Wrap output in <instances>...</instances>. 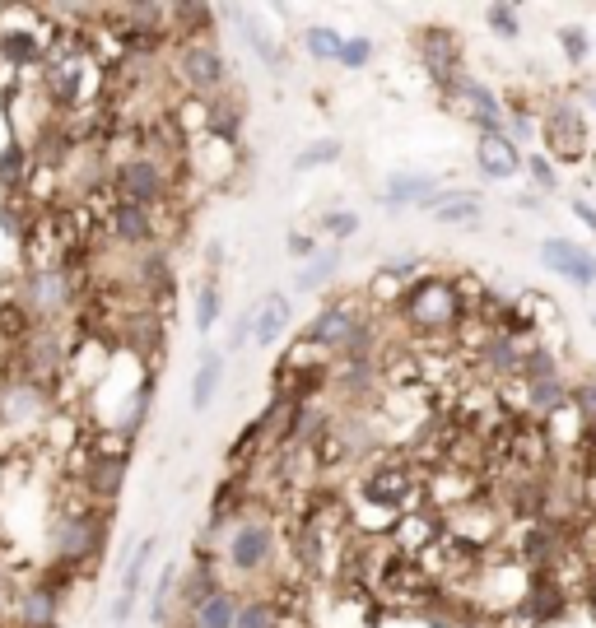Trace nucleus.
<instances>
[{
    "instance_id": "nucleus-1",
    "label": "nucleus",
    "mask_w": 596,
    "mask_h": 628,
    "mask_svg": "<svg viewBox=\"0 0 596 628\" xmlns=\"http://www.w3.org/2000/svg\"><path fill=\"white\" fill-rule=\"evenodd\" d=\"M47 545H52V568H61V573H70V577L84 573L89 563L103 559V545H108V508L94 503V494L84 489L80 503L56 508Z\"/></svg>"
},
{
    "instance_id": "nucleus-2",
    "label": "nucleus",
    "mask_w": 596,
    "mask_h": 628,
    "mask_svg": "<svg viewBox=\"0 0 596 628\" xmlns=\"http://www.w3.org/2000/svg\"><path fill=\"white\" fill-rule=\"evenodd\" d=\"M219 563H224L233 577H243V582H257V577L275 573V563H280V531H275L271 512L247 508L243 517L224 531Z\"/></svg>"
},
{
    "instance_id": "nucleus-3",
    "label": "nucleus",
    "mask_w": 596,
    "mask_h": 628,
    "mask_svg": "<svg viewBox=\"0 0 596 628\" xmlns=\"http://www.w3.org/2000/svg\"><path fill=\"white\" fill-rule=\"evenodd\" d=\"M396 312H401L415 331H429V335L466 326V308H461L457 280H447V275H420V280L406 289V298L396 303Z\"/></svg>"
},
{
    "instance_id": "nucleus-4",
    "label": "nucleus",
    "mask_w": 596,
    "mask_h": 628,
    "mask_svg": "<svg viewBox=\"0 0 596 628\" xmlns=\"http://www.w3.org/2000/svg\"><path fill=\"white\" fill-rule=\"evenodd\" d=\"M14 303L38 321V326H56V321H66V312L80 303V284H75L70 266L24 270V280L14 284Z\"/></svg>"
},
{
    "instance_id": "nucleus-5",
    "label": "nucleus",
    "mask_w": 596,
    "mask_h": 628,
    "mask_svg": "<svg viewBox=\"0 0 596 628\" xmlns=\"http://www.w3.org/2000/svg\"><path fill=\"white\" fill-rule=\"evenodd\" d=\"M56 396L24 377H0V438H33L38 428L52 424Z\"/></svg>"
},
{
    "instance_id": "nucleus-6",
    "label": "nucleus",
    "mask_w": 596,
    "mask_h": 628,
    "mask_svg": "<svg viewBox=\"0 0 596 628\" xmlns=\"http://www.w3.org/2000/svg\"><path fill=\"white\" fill-rule=\"evenodd\" d=\"M173 80L187 89V98H219L229 94V61L215 42H182L173 52Z\"/></svg>"
},
{
    "instance_id": "nucleus-7",
    "label": "nucleus",
    "mask_w": 596,
    "mask_h": 628,
    "mask_svg": "<svg viewBox=\"0 0 596 628\" xmlns=\"http://www.w3.org/2000/svg\"><path fill=\"white\" fill-rule=\"evenodd\" d=\"M541 135H545V154L550 163H583L592 154V135H587L583 107L573 98H555L541 112Z\"/></svg>"
},
{
    "instance_id": "nucleus-8",
    "label": "nucleus",
    "mask_w": 596,
    "mask_h": 628,
    "mask_svg": "<svg viewBox=\"0 0 596 628\" xmlns=\"http://www.w3.org/2000/svg\"><path fill=\"white\" fill-rule=\"evenodd\" d=\"M368 317H373V312L364 308V298H326L322 308L312 312V321L303 326L298 340H308L312 349H322V354L336 359L340 349H345V340L359 331V321H368Z\"/></svg>"
},
{
    "instance_id": "nucleus-9",
    "label": "nucleus",
    "mask_w": 596,
    "mask_h": 628,
    "mask_svg": "<svg viewBox=\"0 0 596 628\" xmlns=\"http://www.w3.org/2000/svg\"><path fill=\"white\" fill-rule=\"evenodd\" d=\"M420 56H424V70L429 80L443 89L447 98H457V89L466 84V61H461V42L452 28H420Z\"/></svg>"
},
{
    "instance_id": "nucleus-10",
    "label": "nucleus",
    "mask_w": 596,
    "mask_h": 628,
    "mask_svg": "<svg viewBox=\"0 0 596 628\" xmlns=\"http://www.w3.org/2000/svg\"><path fill=\"white\" fill-rule=\"evenodd\" d=\"M108 238L126 252H149V247H159L163 242V214L154 210H140V205H126L117 201V210L108 214Z\"/></svg>"
},
{
    "instance_id": "nucleus-11",
    "label": "nucleus",
    "mask_w": 596,
    "mask_h": 628,
    "mask_svg": "<svg viewBox=\"0 0 596 628\" xmlns=\"http://www.w3.org/2000/svg\"><path fill=\"white\" fill-rule=\"evenodd\" d=\"M159 559V535H145L136 549H131V563L122 568V582H117V601H112V628L131 624V610H136L140 591H145V573Z\"/></svg>"
},
{
    "instance_id": "nucleus-12",
    "label": "nucleus",
    "mask_w": 596,
    "mask_h": 628,
    "mask_svg": "<svg viewBox=\"0 0 596 628\" xmlns=\"http://www.w3.org/2000/svg\"><path fill=\"white\" fill-rule=\"evenodd\" d=\"M457 112L466 121H471L480 135H508V103H503L489 84H480V80H471L466 75V84L457 89Z\"/></svg>"
},
{
    "instance_id": "nucleus-13",
    "label": "nucleus",
    "mask_w": 596,
    "mask_h": 628,
    "mask_svg": "<svg viewBox=\"0 0 596 628\" xmlns=\"http://www.w3.org/2000/svg\"><path fill=\"white\" fill-rule=\"evenodd\" d=\"M541 266L550 270V275H559V280L578 284V289H592L596 284V252H587V247H578V242H569V238H545Z\"/></svg>"
},
{
    "instance_id": "nucleus-14",
    "label": "nucleus",
    "mask_w": 596,
    "mask_h": 628,
    "mask_svg": "<svg viewBox=\"0 0 596 628\" xmlns=\"http://www.w3.org/2000/svg\"><path fill=\"white\" fill-rule=\"evenodd\" d=\"M569 596H573V591L559 587L550 573H531V587H527V596H522L517 610H522V615H527L536 628H545V624H555V619L569 610Z\"/></svg>"
},
{
    "instance_id": "nucleus-15",
    "label": "nucleus",
    "mask_w": 596,
    "mask_h": 628,
    "mask_svg": "<svg viewBox=\"0 0 596 628\" xmlns=\"http://www.w3.org/2000/svg\"><path fill=\"white\" fill-rule=\"evenodd\" d=\"M475 168L489 177V182H508L527 168L522 159V149H517L513 135H480V145H475Z\"/></svg>"
},
{
    "instance_id": "nucleus-16",
    "label": "nucleus",
    "mask_w": 596,
    "mask_h": 628,
    "mask_svg": "<svg viewBox=\"0 0 596 628\" xmlns=\"http://www.w3.org/2000/svg\"><path fill=\"white\" fill-rule=\"evenodd\" d=\"M219 19H233V24L243 28V42L261 56V66H266V70H275V75L285 70V47H280V38H271V28L261 24L252 10H233V5H219Z\"/></svg>"
},
{
    "instance_id": "nucleus-17",
    "label": "nucleus",
    "mask_w": 596,
    "mask_h": 628,
    "mask_svg": "<svg viewBox=\"0 0 596 628\" xmlns=\"http://www.w3.org/2000/svg\"><path fill=\"white\" fill-rule=\"evenodd\" d=\"M438 201V177L434 173H392L382 187V205L387 210H406V205H429Z\"/></svg>"
},
{
    "instance_id": "nucleus-18",
    "label": "nucleus",
    "mask_w": 596,
    "mask_h": 628,
    "mask_svg": "<svg viewBox=\"0 0 596 628\" xmlns=\"http://www.w3.org/2000/svg\"><path fill=\"white\" fill-rule=\"evenodd\" d=\"M219 387H224V349L205 345L201 363H196V377H191V410H210Z\"/></svg>"
},
{
    "instance_id": "nucleus-19",
    "label": "nucleus",
    "mask_w": 596,
    "mask_h": 628,
    "mask_svg": "<svg viewBox=\"0 0 596 628\" xmlns=\"http://www.w3.org/2000/svg\"><path fill=\"white\" fill-rule=\"evenodd\" d=\"M289 331V298L285 294H266L257 303V335H252V345L261 349H275L285 340Z\"/></svg>"
},
{
    "instance_id": "nucleus-20",
    "label": "nucleus",
    "mask_w": 596,
    "mask_h": 628,
    "mask_svg": "<svg viewBox=\"0 0 596 628\" xmlns=\"http://www.w3.org/2000/svg\"><path fill=\"white\" fill-rule=\"evenodd\" d=\"M238 610H243V591L219 587L205 596V605L191 615V628H233L238 624Z\"/></svg>"
},
{
    "instance_id": "nucleus-21",
    "label": "nucleus",
    "mask_w": 596,
    "mask_h": 628,
    "mask_svg": "<svg viewBox=\"0 0 596 628\" xmlns=\"http://www.w3.org/2000/svg\"><path fill=\"white\" fill-rule=\"evenodd\" d=\"M480 191H438V201L429 205L438 224H480Z\"/></svg>"
},
{
    "instance_id": "nucleus-22",
    "label": "nucleus",
    "mask_w": 596,
    "mask_h": 628,
    "mask_svg": "<svg viewBox=\"0 0 596 628\" xmlns=\"http://www.w3.org/2000/svg\"><path fill=\"white\" fill-rule=\"evenodd\" d=\"M289 615L280 610V601H275L271 591H252V596H243V610H238V624L233 628H285Z\"/></svg>"
},
{
    "instance_id": "nucleus-23",
    "label": "nucleus",
    "mask_w": 596,
    "mask_h": 628,
    "mask_svg": "<svg viewBox=\"0 0 596 628\" xmlns=\"http://www.w3.org/2000/svg\"><path fill=\"white\" fill-rule=\"evenodd\" d=\"M243 126V107L233 94H219V98H205V135H219V140H233Z\"/></svg>"
},
{
    "instance_id": "nucleus-24",
    "label": "nucleus",
    "mask_w": 596,
    "mask_h": 628,
    "mask_svg": "<svg viewBox=\"0 0 596 628\" xmlns=\"http://www.w3.org/2000/svg\"><path fill=\"white\" fill-rule=\"evenodd\" d=\"M336 275H340V247H331V252H317V261H308V266L298 270L294 289L298 294H317V289H326Z\"/></svg>"
},
{
    "instance_id": "nucleus-25",
    "label": "nucleus",
    "mask_w": 596,
    "mask_h": 628,
    "mask_svg": "<svg viewBox=\"0 0 596 628\" xmlns=\"http://www.w3.org/2000/svg\"><path fill=\"white\" fill-rule=\"evenodd\" d=\"M550 377H564V363L550 345H527V359H522V377L517 382H550Z\"/></svg>"
},
{
    "instance_id": "nucleus-26",
    "label": "nucleus",
    "mask_w": 596,
    "mask_h": 628,
    "mask_svg": "<svg viewBox=\"0 0 596 628\" xmlns=\"http://www.w3.org/2000/svg\"><path fill=\"white\" fill-rule=\"evenodd\" d=\"M28 182V145L24 140H10L0 149V187L5 191H24Z\"/></svg>"
},
{
    "instance_id": "nucleus-27",
    "label": "nucleus",
    "mask_w": 596,
    "mask_h": 628,
    "mask_svg": "<svg viewBox=\"0 0 596 628\" xmlns=\"http://www.w3.org/2000/svg\"><path fill=\"white\" fill-rule=\"evenodd\" d=\"M177 577H182V573L168 563V568L159 573V582H154V596H149V624H154V628L168 624V605L177 601Z\"/></svg>"
},
{
    "instance_id": "nucleus-28",
    "label": "nucleus",
    "mask_w": 596,
    "mask_h": 628,
    "mask_svg": "<svg viewBox=\"0 0 596 628\" xmlns=\"http://www.w3.org/2000/svg\"><path fill=\"white\" fill-rule=\"evenodd\" d=\"M303 47H308V56H317V61H340V52H345V38H340L336 28L312 24V28H303Z\"/></svg>"
},
{
    "instance_id": "nucleus-29",
    "label": "nucleus",
    "mask_w": 596,
    "mask_h": 628,
    "mask_svg": "<svg viewBox=\"0 0 596 628\" xmlns=\"http://www.w3.org/2000/svg\"><path fill=\"white\" fill-rule=\"evenodd\" d=\"M219 312H224V294H219L215 280H205L201 289H196V331L210 335L219 326Z\"/></svg>"
},
{
    "instance_id": "nucleus-30",
    "label": "nucleus",
    "mask_w": 596,
    "mask_h": 628,
    "mask_svg": "<svg viewBox=\"0 0 596 628\" xmlns=\"http://www.w3.org/2000/svg\"><path fill=\"white\" fill-rule=\"evenodd\" d=\"M555 38H559V52H564V61H569L573 70H578V66L587 61V56H592V38H587V28L564 24V28L555 33Z\"/></svg>"
},
{
    "instance_id": "nucleus-31",
    "label": "nucleus",
    "mask_w": 596,
    "mask_h": 628,
    "mask_svg": "<svg viewBox=\"0 0 596 628\" xmlns=\"http://www.w3.org/2000/svg\"><path fill=\"white\" fill-rule=\"evenodd\" d=\"M340 154H345V145L340 140H317V145H308L303 154L294 159V173H312V168H326V163H336Z\"/></svg>"
},
{
    "instance_id": "nucleus-32",
    "label": "nucleus",
    "mask_w": 596,
    "mask_h": 628,
    "mask_svg": "<svg viewBox=\"0 0 596 628\" xmlns=\"http://www.w3.org/2000/svg\"><path fill=\"white\" fill-rule=\"evenodd\" d=\"M317 233H322V238H336V242L354 238V233H359V214L354 210H331L326 219H317Z\"/></svg>"
},
{
    "instance_id": "nucleus-33",
    "label": "nucleus",
    "mask_w": 596,
    "mask_h": 628,
    "mask_svg": "<svg viewBox=\"0 0 596 628\" xmlns=\"http://www.w3.org/2000/svg\"><path fill=\"white\" fill-rule=\"evenodd\" d=\"M485 24L494 28L499 38H517V33H522V10H517V5H489Z\"/></svg>"
},
{
    "instance_id": "nucleus-34",
    "label": "nucleus",
    "mask_w": 596,
    "mask_h": 628,
    "mask_svg": "<svg viewBox=\"0 0 596 628\" xmlns=\"http://www.w3.org/2000/svg\"><path fill=\"white\" fill-rule=\"evenodd\" d=\"M527 177H531V187L536 191H555L559 187V173H555V163H550V154H531Z\"/></svg>"
},
{
    "instance_id": "nucleus-35",
    "label": "nucleus",
    "mask_w": 596,
    "mask_h": 628,
    "mask_svg": "<svg viewBox=\"0 0 596 628\" xmlns=\"http://www.w3.org/2000/svg\"><path fill=\"white\" fill-rule=\"evenodd\" d=\"M573 405H578V415L592 424V419H596V373H587V377L573 382Z\"/></svg>"
},
{
    "instance_id": "nucleus-36",
    "label": "nucleus",
    "mask_w": 596,
    "mask_h": 628,
    "mask_svg": "<svg viewBox=\"0 0 596 628\" xmlns=\"http://www.w3.org/2000/svg\"><path fill=\"white\" fill-rule=\"evenodd\" d=\"M368 61H373V42H368V38H345L340 66H345V70H364Z\"/></svg>"
},
{
    "instance_id": "nucleus-37",
    "label": "nucleus",
    "mask_w": 596,
    "mask_h": 628,
    "mask_svg": "<svg viewBox=\"0 0 596 628\" xmlns=\"http://www.w3.org/2000/svg\"><path fill=\"white\" fill-rule=\"evenodd\" d=\"M573 214H578V219H583V224L596 233V205L587 201V196H573Z\"/></svg>"
},
{
    "instance_id": "nucleus-38",
    "label": "nucleus",
    "mask_w": 596,
    "mask_h": 628,
    "mask_svg": "<svg viewBox=\"0 0 596 628\" xmlns=\"http://www.w3.org/2000/svg\"><path fill=\"white\" fill-rule=\"evenodd\" d=\"M289 252H294V256H312V252H317V238H308V233H294V238H289Z\"/></svg>"
},
{
    "instance_id": "nucleus-39",
    "label": "nucleus",
    "mask_w": 596,
    "mask_h": 628,
    "mask_svg": "<svg viewBox=\"0 0 596 628\" xmlns=\"http://www.w3.org/2000/svg\"><path fill=\"white\" fill-rule=\"evenodd\" d=\"M517 205H522V210H536V205H541V196H536V191H527V196H517Z\"/></svg>"
},
{
    "instance_id": "nucleus-40",
    "label": "nucleus",
    "mask_w": 596,
    "mask_h": 628,
    "mask_svg": "<svg viewBox=\"0 0 596 628\" xmlns=\"http://www.w3.org/2000/svg\"><path fill=\"white\" fill-rule=\"evenodd\" d=\"M578 98H583V103H592V107H596V80H592V84H583V89H578Z\"/></svg>"
},
{
    "instance_id": "nucleus-41",
    "label": "nucleus",
    "mask_w": 596,
    "mask_h": 628,
    "mask_svg": "<svg viewBox=\"0 0 596 628\" xmlns=\"http://www.w3.org/2000/svg\"><path fill=\"white\" fill-rule=\"evenodd\" d=\"M457 628H489L485 619H457Z\"/></svg>"
},
{
    "instance_id": "nucleus-42",
    "label": "nucleus",
    "mask_w": 596,
    "mask_h": 628,
    "mask_svg": "<svg viewBox=\"0 0 596 628\" xmlns=\"http://www.w3.org/2000/svg\"><path fill=\"white\" fill-rule=\"evenodd\" d=\"M5 470H10V461H5V452H0V489H5Z\"/></svg>"
},
{
    "instance_id": "nucleus-43",
    "label": "nucleus",
    "mask_w": 596,
    "mask_h": 628,
    "mask_svg": "<svg viewBox=\"0 0 596 628\" xmlns=\"http://www.w3.org/2000/svg\"><path fill=\"white\" fill-rule=\"evenodd\" d=\"M592 168H596V154H592Z\"/></svg>"
},
{
    "instance_id": "nucleus-44",
    "label": "nucleus",
    "mask_w": 596,
    "mask_h": 628,
    "mask_svg": "<svg viewBox=\"0 0 596 628\" xmlns=\"http://www.w3.org/2000/svg\"><path fill=\"white\" fill-rule=\"evenodd\" d=\"M592 321H596V317H592Z\"/></svg>"
}]
</instances>
